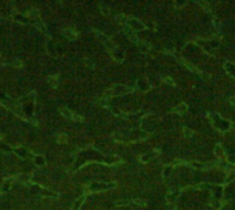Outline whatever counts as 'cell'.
<instances>
[{
    "label": "cell",
    "instance_id": "9a60e30c",
    "mask_svg": "<svg viewBox=\"0 0 235 210\" xmlns=\"http://www.w3.org/2000/svg\"><path fill=\"white\" fill-rule=\"evenodd\" d=\"M212 206H213L214 209L220 210L221 209V202H212Z\"/></svg>",
    "mask_w": 235,
    "mask_h": 210
},
{
    "label": "cell",
    "instance_id": "9c48e42d",
    "mask_svg": "<svg viewBox=\"0 0 235 210\" xmlns=\"http://www.w3.org/2000/svg\"><path fill=\"white\" fill-rule=\"evenodd\" d=\"M183 63H184L186 66H187L188 69H190V70H193L194 73H201V70H198V69L195 67V66L193 65V63H190V62H187V61H183Z\"/></svg>",
    "mask_w": 235,
    "mask_h": 210
},
{
    "label": "cell",
    "instance_id": "5b68a950",
    "mask_svg": "<svg viewBox=\"0 0 235 210\" xmlns=\"http://www.w3.org/2000/svg\"><path fill=\"white\" fill-rule=\"evenodd\" d=\"M224 67H226V70L228 71L230 74H231L232 77H235V66L232 65V63H230V62H226V63H224Z\"/></svg>",
    "mask_w": 235,
    "mask_h": 210
},
{
    "label": "cell",
    "instance_id": "cb8c5ba5",
    "mask_svg": "<svg viewBox=\"0 0 235 210\" xmlns=\"http://www.w3.org/2000/svg\"><path fill=\"white\" fill-rule=\"evenodd\" d=\"M172 210H176V209H172Z\"/></svg>",
    "mask_w": 235,
    "mask_h": 210
},
{
    "label": "cell",
    "instance_id": "2e32d148",
    "mask_svg": "<svg viewBox=\"0 0 235 210\" xmlns=\"http://www.w3.org/2000/svg\"><path fill=\"white\" fill-rule=\"evenodd\" d=\"M169 173H170V168H169V166H165V168H164V173H162V175H164V177H167Z\"/></svg>",
    "mask_w": 235,
    "mask_h": 210
},
{
    "label": "cell",
    "instance_id": "44dd1931",
    "mask_svg": "<svg viewBox=\"0 0 235 210\" xmlns=\"http://www.w3.org/2000/svg\"><path fill=\"white\" fill-rule=\"evenodd\" d=\"M165 80V83H168V84H170V85H175V83H173L172 80H170V78H164Z\"/></svg>",
    "mask_w": 235,
    "mask_h": 210
},
{
    "label": "cell",
    "instance_id": "ffe728a7",
    "mask_svg": "<svg viewBox=\"0 0 235 210\" xmlns=\"http://www.w3.org/2000/svg\"><path fill=\"white\" fill-rule=\"evenodd\" d=\"M14 65L17 66V67H21V66H22V62H21L19 59H15V61H14Z\"/></svg>",
    "mask_w": 235,
    "mask_h": 210
},
{
    "label": "cell",
    "instance_id": "277c9868",
    "mask_svg": "<svg viewBox=\"0 0 235 210\" xmlns=\"http://www.w3.org/2000/svg\"><path fill=\"white\" fill-rule=\"evenodd\" d=\"M63 34H65L68 39H70V40H74L76 37H77V33H76L73 29H66V30H63Z\"/></svg>",
    "mask_w": 235,
    "mask_h": 210
},
{
    "label": "cell",
    "instance_id": "3957f363",
    "mask_svg": "<svg viewBox=\"0 0 235 210\" xmlns=\"http://www.w3.org/2000/svg\"><path fill=\"white\" fill-rule=\"evenodd\" d=\"M187 109H188L187 104L182 103V104H179V106H176L175 109H173V113H175V114H184V113L187 111Z\"/></svg>",
    "mask_w": 235,
    "mask_h": 210
},
{
    "label": "cell",
    "instance_id": "5bb4252c",
    "mask_svg": "<svg viewBox=\"0 0 235 210\" xmlns=\"http://www.w3.org/2000/svg\"><path fill=\"white\" fill-rule=\"evenodd\" d=\"M183 130H184V136L186 137H191V136H193V130H190L188 128H184Z\"/></svg>",
    "mask_w": 235,
    "mask_h": 210
},
{
    "label": "cell",
    "instance_id": "6da1fadb",
    "mask_svg": "<svg viewBox=\"0 0 235 210\" xmlns=\"http://www.w3.org/2000/svg\"><path fill=\"white\" fill-rule=\"evenodd\" d=\"M128 25L134 30H144V29H146V25L142 24V22H140L139 19H136V18H129V19H128Z\"/></svg>",
    "mask_w": 235,
    "mask_h": 210
},
{
    "label": "cell",
    "instance_id": "ac0fdd59",
    "mask_svg": "<svg viewBox=\"0 0 235 210\" xmlns=\"http://www.w3.org/2000/svg\"><path fill=\"white\" fill-rule=\"evenodd\" d=\"M83 202H84V198H81V199H78V201H77V203H76V205H74V210H78V207H80V205H81V203H83Z\"/></svg>",
    "mask_w": 235,
    "mask_h": 210
},
{
    "label": "cell",
    "instance_id": "e0dca14e",
    "mask_svg": "<svg viewBox=\"0 0 235 210\" xmlns=\"http://www.w3.org/2000/svg\"><path fill=\"white\" fill-rule=\"evenodd\" d=\"M28 15H29V17H37V15H39V12L36 11V10H30V11L28 12Z\"/></svg>",
    "mask_w": 235,
    "mask_h": 210
},
{
    "label": "cell",
    "instance_id": "d6986e66",
    "mask_svg": "<svg viewBox=\"0 0 235 210\" xmlns=\"http://www.w3.org/2000/svg\"><path fill=\"white\" fill-rule=\"evenodd\" d=\"M151 158H153V154H150V155H143V157H142V161H143V162H146V161L151 159Z\"/></svg>",
    "mask_w": 235,
    "mask_h": 210
},
{
    "label": "cell",
    "instance_id": "603a6c76",
    "mask_svg": "<svg viewBox=\"0 0 235 210\" xmlns=\"http://www.w3.org/2000/svg\"><path fill=\"white\" fill-rule=\"evenodd\" d=\"M231 103L235 104V96H234V98H231Z\"/></svg>",
    "mask_w": 235,
    "mask_h": 210
},
{
    "label": "cell",
    "instance_id": "52a82bcc",
    "mask_svg": "<svg viewBox=\"0 0 235 210\" xmlns=\"http://www.w3.org/2000/svg\"><path fill=\"white\" fill-rule=\"evenodd\" d=\"M127 36H128V39L134 43H139V39H137V36L135 34L132 30H127Z\"/></svg>",
    "mask_w": 235,
    "mask_h": 210
},
{
    "label": "cell",
    "instance_id": "7c38bea8",
    "mask_svg": "<svg viewBox=\"0 0 235 210\" xmlns=\"http://www.w3.org/2000/svg\"><path fill=\"white\" fill-rule=\"evenodd\" d=\"M213 25H214V28H216V30L220 32V21H219L217 18H214L213 19Z\"/></svg>",
    "mask_w": 235,
    "mask_h": 210
},
{
    "label": "cell",
    "instance_id": "8992f818",
    "mask_svg": "<svg viewBox=\"0 0 235 210\" xmlns=\"http://www.w3.org/2000/svg\"><path fill=\"white\" fill-rule=\"evenodd\" d=\"M214 154L217 155V157H221V155L224 154V148H223V146L219 144V143H217L216 146H214Z\"/></svg>",
    "mask_w": 235,
    "mask_h": 210
},
{
    "label": "cell",
    "instance_id": "ba28073f",
    "mask_svg": "<svg viewBox=\"0 0 235 210\" xmlns=\"http://www.w3.org/2000/svg\"><path fill=\"white\" fill-rule=\"evenodd\" d=\"M116 21L118 24H125V22L128 21V18H127L125 14H118V15H116Z\"/></svg>",
    "mask_w": 235,
    "mask_h": 210
},
{
    "label": "cell",
    "instance_id": "4fadbf2b",
    "mask_svg": "<svg viewBox=\"0 0 235 210\" xmlns=\"http://www.w3.org/2000/svg\"><path fill=\"white\" fill-rule=\"evenodd\" d=\"M99 7H101L102 12H103L104 15H109V14H110V11H109V8H107V7L104 6V4H101V6H99Z\"/></svg>",
    "mask_w": 235,
    "mask_h": 210
},
{
    "label": "cell",
    "instance_id": "8fae6325",
    "mask_svg": "<svg viewBox=\"0 0 235 210\" xmlns=\"http://www.w3.org/2000/svg\"><path fill=\"white\" fill-rule=\"evenodd\" d=\"M68 142V136L66 135H59L58 136V143H66Z\"/></svg>",
    "mask_w": 235,
    "mask_h": 210
},
{
    "label": "cell",
    "instance_id": "7402d4cb",
    "mask_svg": "<svg viewBox=\"0 0 235 210\" xmlns=\"http://www.w3.org/2000/svg\"><path fill=\"white\" fill-rule=\"evenodd\" d=\"M85 62H87V63H88V65H89V67H94V63L91 62V61H88V59H87Z\"/></svg>",
    "mask_w": 235,
    "mask_h": 210
},
{
    "label": "cell",
    "instance_id": "30bf717a",
    "mask_svg": "<svg viewBox=\"0 0 235 210\" xmlns=\"http://www.w3.org/2000/svg\"><path fill=\"white\" fill-rule=\"evenodd\" d=\"M114 59H116L117 62H121V61L124 59V52H122V51H118V52H114Z\"/></svg>",
    "mask_w": 235,
    "mask_h": 210
},
{
    "label": "cell",
    "instance_id": "7a4b0ae2",
    "mask_svg": "<svg viewBox=\"0 0 235 210\" xmlns=\"http://www.w3.org/2000/svg\"><path fill=\"white\" fill-rule=\"evenodd\" d=\"M180 194H182V191L180 189H175V191H170V192H168V195H167V201L168 202H173V201H176V199L180 196Z\"/></svg>",
    "mask_w": 235,
    "mask_h": 210
}]
</instances>
